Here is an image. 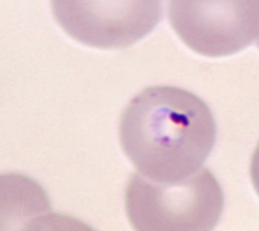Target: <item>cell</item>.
Segmentation results:
<instances>
[{"label":"cell","instance_id":"6da1fadb","mask_svg":"<svg viewBox=\"0 0 259 231\" xmlns=\"http://www.w3.org/2000/svg\"><path fill=\"white\" fill-rule=\"evenodd\" d=\"M210 107L178 86H150L134 96L120 117L119 141L142 176L178 182L200 171L217 144Z\"/></svg>","mask_w":259,"mask_h":231},{"label":"cell","instance_id":"7a4b0ae2","mask_svg":"<svg viewBox=\"0 0 259 231\" xmlns=\"http://www.w3.org/2000/svg\"><path fill=\"white\" fill-rule=\"evenodd\" d=\"M224 205L220 182L204 166L178 182H157L135 172L124 190V211L135 230H213Z\"/></svg>","mask_w":259,"mask_h":231},{"label":"cell","instance_id":"3957f363","mask_svg":"<svg viewBox=\"0 0 259 231\" xmlns=\"http://www.w3.org/2000/svg\"><path fill=\"white\" fill-rule=\"evenodd\" d=\"M51 9L67 36L101 51L131 48L163 18V0H51Z\"/></svg>","mask_w":259,"mask_h":231},{"label":"cell","instance_id":"277c9868","mask_svg":"<svg viewBox=\"0 0 259 231\" xmlns=\"http://www.w3.org/2000/svg\"><path fill=\"white\" fill-rule=\"evenodd\" d=\"M167 19L194 54L225 58L259 38V0H167Z\"/></svg>","mask_w":259,"mask_h":231},{"label":"cell","instance_id":"5b68a950","mask_svg":"<svg viewBox=\"0 0 259 231\" xmlns=\"http://www.w3.org/2000/svg\"><path fill=\"white\" fill-rule=\"evenodd\" d=\"M52 203L39 182L22 173H0V230L37 227L49 218Z\"/></svg>","mask_w":259,"mask_h":231},{"label":"cell","instance_id":"8992f818","mask_svg":"<svg viewBox=\"0 0 259 231\" xmlns=\"http://www.w3.org/2000/svg\"><path fill=\"white\" fill-rule=\"evenodd\" d=\"M249 175H250V182L255 192L259 197V142L255 147L253 154L250 157V165H249Z\"/></svg>","mask_w":259,"mask_h":231},{"label":"cell","instance_id":"52a82bcc","mask_svg":"<svg viewBox=\"0 0 259 231\" xmlns=\"http://www.w3.org/2000/svg\"><path fill=\"white\" fill-rule=\"evenodd\" d=\"M255 45H256V48H258V49H259V38H258V40H256V43H255Z\"/></svg>","mask_w":259,"mask_h":231}]
</instances>
